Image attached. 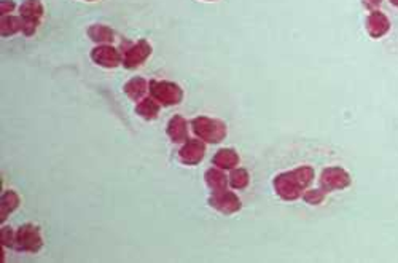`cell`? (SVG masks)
<instances>
[{
    "label": "cell",
    "instance_id": "52a82bcc",
    "mask_svg": "<svg viewBox=\"0 0 398 263\" xmlns=\"http://www.w3.org/2000/svg\"><path fill=\"white\" fill-rule=\"evenodd\" d=\"M209 204L225 215H233L243 209V203H241L239 196L228 189L212 191V195L209 196Z\"/></svg>",
    "mask_w": 398,
    "mask_h": 263
},
{
    "label": "cell",
    "instance_id": "2e32d148",
    "mask_svg": "<svg viewBox=\"0 0 398 263\" xmlns=\"http://www.w3.org/2000/svg\"><path fill=\"white\" fill-rule=\"evenodd\" d=\"M159 107L161 105L150 96V98H144L142 101H139L137 105H135V114L144 120H155L158 118L159 115Z\"/></svg>",
    "mask_w": 398,
    "mask_h": 263
},
{
    "label": "cell",
    "instance_id": "5bb4252c",
    "mask_svg": "<svg viewBox=\"0 0 398 263\" xmlns=\"http://www.w3.org/2000/svg\"><path fill=\"white\" fill-rule=\"evenodd\" d=\"M239 155L238 151L233 150V149H221L215 154V156L212 158V163L214 166L220 169H234L239 166Z\"/></svg>",
    "mask_w": 398,
    "mask_h": 263
},
{
    "label": "cell",
    "instance_id": "5b68a950",
    "mask_svg": "<svg viewBox=\"0 0 398 263\" xmlns=\"http://www.w3.org/2000/svg\"><path fill=\"white\" fill-rule=\"evenodd\" d=\"M43 241L40 235L38 227L32 224H24L16 231V240H14V249L19 252H31L35 254L42 249Z\"/></svg>",
    "mask_w": 398,
    "mask_h": 263
},
{
    "label": "cell",
    "instance_id": "8fae6325",
    "mask_svg": "<svg viewBox=\"0 0 398 263\" xmlns=\"http://www.w3.org/2000/svg\"><path fill=\"white\" fill-rule=\"evenodd\" d=\"M206 154V143L201 139H188L182 145V149L179 151V160L182 161L184 165L193 166L199 165L204 158Z\"/></svg>",
    "mask_w": 398,
    "mask_h": 263
},
{
    "label": "cell",
    "instance_id": "7a4b0ae2",
    "mask_svg": "<svg viewBox=\"0 0 398 263\" xmlns=\"http://www.w3.org/2000/svg\"><path fill=\"white\" fill-rule=\"evenodd\" d=\"M191 129H193L195 136L206 144H219L225 140L226 134H228V128L221 120L210 118V117H196L191 121Z\"/></svg>",
    "mask_w": 398,
    "mask_h": 263
},
{
    "label": "cell",
    "instance_id": "484cf974",
    "mask_svg": "<svg viewBox=\"0 0 398 263\" xmlns=\"http://www.w3.org/2000/svg\"><path fill=\"white\" fill-rule=\"evenodd\" d=\"M210 2H212V0H210Z\"/></svg>",
    "mask_w": 398,
    "mask_h": 263
},
{
    "label": "cell",
    "instance_id": "cb8c5ba5",
    "mask_svg": "<svg viewBox=\"0 0 398 263\" xmlns=\"http://www.w3.org/2000/svg\"><path fill=\"white\" fill-rule=\"evenodd\" d=\"M382 2H384V0H362V3H364V7H365L366 10H370V12H373V10L379 8Z\"/></svg>",
    "mask_w": 398,
    "mask_h": 263
},
{
    "label": "cell",
    "instance_id": "7402d4cb",
    "mask_svg": "<svg viewBox=\"0 0 398 263\" xmlns=\"http://www.w3.org/2000/svg\"><path fill=\"white\" fill-rule=\"evenodd\" d=\"M14 240H16V231H13V229L10 227H5L2 229V244L7 247H14Z\"/></svg>",
    "mask_w": 398,
    "mask_h": 263
},
{
    "label": "cell",
    "instance_id": "ffe728a7",
    "mask_svg": "<svg viewBox=\"0 0 398 263\" xmlns=\"http://www.w3.org/2000/svg\"><path fill=\"white\" fill-rule=\"evenodd\" d=\"M18 206H19L18 195L12 190L5 191V193L2 195V209H0V217H2V222L7 219L8 214H12V212L16 209Z\"/></svg>",
    "mask_w": 398,
    "mask_h": 263
},
{
    "label": "cell",
    "instance_id": "9c48e42d",
    "mask_svg": "<svg viewBox=\"0 0 398 263\" xmlns=\"http://www.w3.org/2000/svg\"><path fill=\"white\" fill-rule=\"evenodd\" d=\"M91 61L104 69H115L123 64V58L120 52L112 45H99L91 52Z\"/></svg>",
    "mask_w": 398,
    "mask_h": 263
},
{
    "label": "cell",
    "instance_id": "3957f363",
    "mask_svg": "<svg viewBox=\"0 0 398 263\" xmlns=\"http://www.w3.org/2000/svg\"><path fill=\"white\" fill-rule=\"evenodd\" d=\"M148 93L163 107H173L184 99V90L177 83L166 80H152L148 83Z\"/></svg>",
    "mask_w": 398,
    "mask_h": 263
},
{
    "label": "cell",
    "instance_id": "44dd1931",
    "mask_svg": "<svg viewBox=\"0 0 398 263\" xmlns=\"http://www.w3.org/2000/svg\"><path fill=\"white\" fill-rule=\"evenodd\" d=\"M327 198V191L322 189H311V190H306L305 195H303V200L306 201L307 204L311 206H319L325 201Z\"/></svg>",
    "mask_w": 398,
    "mask_h": 263
},
{
    "label": "cell",
    "instance_id": "277c9868",
    "mask_svg": "<svg viewBox=\"0 0 398 263\" xmlns=\"http://www.w3.org/2000/svg\"><path fill=\"white\" fill-rule=\"evenodd\" d=\"M19 17L23 21V34L26 37H32L37 32L40 21L43 18L42 0H24L19 7Z\"/></svg>",
    "mask_w": 398,
    "mask_h": 263
},
{
    "label": "cell",
    "instance_id": "e0dca14e",
    "mask_svg": "<svg viewBox=\"0 0 398 263\" xmlns=\"http://www.w3.org/2000/svg\"><path fill=\"white\" fill-rule=\"evenodd\" d=\"M223 169L220 168H212L209 169L208 173H206V184L212 191H220V190H226V187L230 185V180L228 177H226L223 173H221Z\"/></svg>",
    "mask_w": 398,
    "mask_h": 263
},
{
    "label": "cell",
    "instance_id": "30bf717a",
    "mask_svg": "<svg viewBox=\"0 0 398 263\" xmlns=\"http://www.w3.org/2000/svg\"><path fill=\"white\" fill-rule=\"evenodd\" d=\"M365 29L371 39L379 40L390 30V19L381 10H373L365 19Z\"/></svg>",
    "mask_w": 398,
    "mask_h": 263
},
{
    "label": "cell",
    "instance_id": "8992f818",
    "mask_svg": "<svg viewBox=\"0 0 398 263\" xmlns=\"http://www.w3.org/2000/svg\"><path fill=\"white\" fill-rule=\"evenodd\" d=\"M320 187L324 189L327 193L329 191H336V190H344L351 185V174L347 173L344 168L341 166H329L322 171L320 174Z\"/></svg>",
    "mask_w": 398,
    "mask_h": 263
},
{
    "label": "cell",
    "instance_id": "ba28073f",
    "mask_svg": "<svg viewBox=\"0 0 398 263\" xmlns=\"http://www.w3.org/2000/svg\"><path fill=\"white\" fill-rule=\"evenodd\" d=\"M150 56H152V45L148 40L140 39L124 52L123 65L126 69H137L144 63H147Z\"/></svg>",
    "mask_w": 398,
    "mask_h": 263
},
{
    "label": "cell",
    "instance_id": "4fadbf2b",
    "mask_svg": "<svg viewBox=\"0 0 398 263\" xmlns=\"http://www.w3.org/2000/svg\"><path fill=\"white\" fill-rule=\"evenodd\" d=\"M148 83L147 80L142 78V77H134L128 80V82L124 83V94L128 96L131 101H135V103H139V101H142L145 98V94L148 93Z\"/></svg>",
    "mask_w": 398,
    "mask_h": 263
},
{
    "label": "cell",
    "instance_id": "d6986e66",
    "mask_svg": "<svg viewBox=\"0 0 398 263\" xmlns=\"http://www.w3.org/2000/svg\"><path fill=\"white\" fill-rule=\"evenodd\" d=\"M228 180L233 190H244L250 184V176L244 168H234L231 169Z\"/></svg>",
    "mask_w": 398,
    "mask_h": 263
},
{
    "label": "cell",
    "instance_id": "ac0fdd59",
    "mask_svg": "<svg viewBox=\"0 0 398 263\" xmlns=\"http://www.w3.org/2000/svg\"><path fill=\"white\" fill-rule=\"evenodd\" d=\"M2 37H12V35L23 32V21L21 17H13V14H5L2 17Z\"/></svg>",
    "mask_w": 398,
    "mask_h": 263
},
{
    "label": "cell",
    "instance_id": "d4e9b609",
    "mask_svg": "<svg viewBox=\"0 0 398 263\" xmlns=\"http://www.w3.org/2000/svg\"><path fill=\"white\" fill-rule=\"evenodd\" d=\"M389 2L394 5V7H397L398 8V0H389Z\"/></svg>",
    "mask_w": 398,
    "mask_h": 263
},
{
    "label": "cell",
    "instance_id": "9a60e30c",
    "mask_svg": "<svg viewBox=\"0 0 398 263\" xmlns=\"http://www.w3.org/2000/svg\"><path fill=\"white\" fill-rule=\"evenodd\" d=\"M88 37L99 45H110L115 40V32L104 24H93L88 28Z\"/></svg>",
    "mask_w": 398,
    "mask_h": 263
},
{
    "label": "cell",
    "instance_id": "6da1fadb",
    "mask_svg": "<svg viewBox=\"0 0 398 263\" xmlns=\"http://www.w3.org/2000/svg\"><path fill=\"white\" fill-rule=\"evenodd\" d=\"M314 180V168L312 166H298V168L285 171L274 177L273 187L276 195L284 201H295L303 198L305 191Z\"/></svg>",
    "mask_w": 398,
    "mask_h": 263
},
{
    "label": "cell",
    "instance_id": "603a6c76",
    "mask_svg": "<svg viewBox=\"0 0 398 263\" xmlns=\"http://www.w3.org/2000/svg\"><path fill=\"white\" fill-rule=\"evenodd\" d=\"M14 8H16V3H14L13 0H2V2H0V13H2V17L13 13Z\"/></svg>",
    "mask_w": 398,
    "mask_h": 263
},
{
    "label": "cell",
    "instance_id": "7c38bea8",
    "mask_svg": "<svg viewBox=\"0 0 398 263\" xmlns=\"http://www.w3.org/2000/svg\"><path fill=\"white\" fill-rule=\"evenodd\" d=\"M166 133L174 144H185L188 140V123L182 115H174L168 123Z\"/></svg>",
    "mask_w": 398,
    "mask_h": 263
}]
</instances>
